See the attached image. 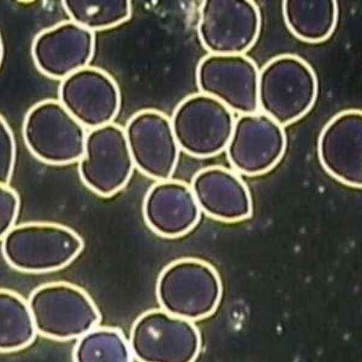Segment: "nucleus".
Instances as JSON below:
<instances>
[{
  "instance_id": "obj_1",
  "label": "nucleus",
  "mask_w": 362,
  "mask_h": 362,
  "mask_svg": "<svg viewBox=\"0 0 362 362\" xmlns=\"http://www.w3.org/2000/svg\"><path fill=\"white\" fill-rule=\"evenodd\" d=\"M317 92L314 70L294 54L278 55L259 71V110L282 127L305 116L314 105Z\"/></svg>"
},
{
  "instance_id": "obj_2",
  "label": "nucleus",
  "mask_w": 362,
  "mask_h": 362,
  "mask_svg": "<svg viewBox=\"0 0 362 362\" xmlns=\"http://www.w3.org/2000/svg\"><path fill=\"white\" fill-rule=\"evenodd\" d=\"M1 253L13 269L30 274L61 269L82 252L84 243L73 229L47 222L14 226L1 240Z\"/></svg>"
},
{
  "instance_id": "obj_3",
  "label": "nucleus",
  "mask_w": 362,
  "mask_h": 362,
  "mask_svg": "<svg viewBox=\"0 0 362 362\" xmlns=\"http://www.w3.org/2000/svg\"><path fill=\"white\" fill-rule=\"evenodd\" d=\"M156 293L162 310L192 322L205 318L216 310L221 298L222 284L211 264L184 257L162 269Z\"/></svg>"
},
{
  "instance_id": "obj_4",
  "label": "nucleus",
  "mask_w": 362,
  "mask_h": 362,
  "mask_svg": "<svg viewBox=\"0 0 362 362\" xmlns=\"http://www.w3.org/2000/svg\"><path fill=\"white\" fill-rule=\"evenodd\" d=\"M36 331L57 340L80 338L96 327L100 313L88 294L67 282L35 288L28 303Z\"/></svg>"
},
{
  "instance_id": "obj_5",
  "label": "nucleus",
  "mask_w": 362,
  "mask_h": 362,
  "mask_svg": "<svg viewBox=\"0 0 362 362\" xmlns=\"http://www.w3.org/2000/svg\"><path fill=\"white\" fill-rule=\"evenodd\" d=\"M22 133L30 152L45 163L67 165L83 156L85 127L59 100L47 99L31 107L24 117Z\"/></svg>"
},
{
  "instance_id": "obj_6",
  "label": "nucleus",
  "mask_w": 362,
  "mask_h": 362,
  "mask_svg": "<svg viewBox=\"0 0 362 362\" xmlns=\"http://www.w3.org/2000/svg\"><path fill=\"white\" fill-rule=\"evenodd\" d=\"M170 119L180 149L199 158L226 150L235 122L233 112L225 105L202 93L180 102Z\"/></svg>"
},
{
  "instance_id": "obj_7",
  "label": "nucleus",
  "mask_w": 362,
  "mask_h": 362,
  "mask_svg": "<svg viewBox=\"0 0 362 362\" xmlns=\"http://www.w3.org/2000/svg\"><path fill=\"white\" fill-rule=\"evenodd\" d=\"M129 344L139 362H194L201 338L191 321L151 310L134 321Z\"/></svg>"
},
{
  "instance_id": "obj_8",
  "label": "nucleus",
  "mask_w": 362,
  "mask_h": 362,
  "mask_svg": "<svg viewBox=\"0 0 362 362\" xmlns=\"http://www.w3.org/2000/svg\"><path fill=\"white\" fill-rule=\"evenodd\" d=\"M134 168L124 129L110 123L86 133L78 171L82 182L93 192L103 197L113 196L127 185Z\"/></svg>"
},
{
  "instance_id": "obj_9",
  "label": "nucleus",
  "mask_w": 362,
  "mask_h": 362,
  "mask_svg": "<svg viewBox=\"0 0 362 362\" xmlns=\"http://www.w3.org/2000/svg\"><path fill=\"white\" fill-rule=\"evenodd\" d=\"M259 10L252 1L206 0L199 8L198 35L214 54H243L261 30Z\"/></svg>"
},
{
  "instance_id": "obj_10",
  "label": "nucleus",
  "mask_w": 362,
  "mask_h": 362,
  "mask_svg": "<svg viewBox=\"0 0 362 362\" xmlns=\"http://www.w3.org/2000/svg\"><path fill=\"white\" fill-rule=\"evenodd\" d=\"M286 148L284 127L262 112H257L235 119L225 151L234 170L257 176L273 169L281 160Z\"/></svg>"
},
{
  "instance_id": "obj_11",
  "label": "nucleus",
  "mask_w": 362,
  "mask_h": 362,
  "mask_svg": "<svg viewBox=\"0 0 362 362\" xmlns=\"http://www.w3.org/2000/svg\"><path fill=\"white\" fill-rule=\"evenodd\" d=\"M259 70L244 54H209L199 62L196 81L202 93L211 96L233 112H257Z\"/></svg>"
},
{
  "instance_id": "obj_12",
  "label": "nucleus",
  "mask_w": 362,
  "mask_h": 362,
  "mask_svg": "<svg viewBox=\"0 0 362 362\" xmlns=\"http://www.w3.org/2000/svg\"><path fill=\"white\" fill-rule=\"evenodd\" d=\"M124 130L134 166L157 181L170 179L180 150L170 119L159 111L144 110L134 114Z\"/></svg>"
},
{
  "instance_id": "obj_13",
  "label": "nucleus",
  "mask_w": 362,
  "mask_h": 362,
  "mask_svg": "<svg viewBox=\"0 0 362 362\" xmlns=\"http://www.w3.org/2000/svg\"><path fill=\"white\" fill-rule=\"evenodd\" d=\"M59 101L84 127L112 123L120 107V93L114 79L104 71L86 66L63 80Z\"/></svg>"
},
{
  "instance_id": "obj_14",
  "label": "nucleus",
  "mask_w": 362,
  "mask_h": 362,
  "mask_svg": "<svg viewBox=\"0 0 362 362\" xmlns=\"http://www.w3.org/2000/svg\"><path fill=\"white\" fill-rule=\"evenodd\" d=\"M317 156L324 170L343 185L362 186V115L346 110L334 116L322 129Z\"/></svg>"
},
{
  "instance_id": "obj_15",
  "label": "nucleus",
  "mask_w": 362,
  "mask_h": 362,
  "mask_svg": "<svg viewBox=\"0 0 362 362\" xmlns=\"http://www.w3.org/2000/svg\"><path fill=\"white\" fill-rule=\"evenodd\" d=\"M94 49L93 33L70 20L37 33L31 45V55L41 73L63 80L88 66Z\"/></svg>"
},
{
  "instance_id": "obj_16",
  "label": "nucleus",
  "mask_w": 362,
  "mask_h": 362,
  "mask_svg": "<svg viewBox=\"0 0 362 362\" xmlns=\"http://www.w3.org/2000/svg\"><path fill=\"white\" fill-rule=\"evenodd\" d=\"M142 214L148 227L166 238L186 235L201 216L190 186L171 178L157 181L149 187L143 200Z\"/></svg>"
},
{
  "instance_id": "obj_17",
  "label": "nucleus",
  "mask_w": 362,
  "mask_h": 362,
  "mask_svg": "<svg viewBox=\"0 0 362 362\" xmlns=\"http://www.w3.org/2000/svg\"><path fill=\"white\" fill-rule=\"evenodd\" d=\"M190 188L201 212L226 223L246 220L252 214V201L245 182L233 170L209 166L192 177Z\"/></svg>"
},
{
  "instance_id": "obj_18",
  "label": "nucleus",
  "mask_w": 362,
  "mask_h": 362,
  "mask_svg": "<svg viewBox=\"0 0 362 362\" xmlns=\"http://www.w3.org/2000/svg\"><path fill=\"white\" fill-rule=\"evenodd\" d=\"M338 5L334 0H286L282 14L290 32L299 40L317 43L328 39L338 21Z\"/></svg>"
},
{
  "instance_id": "obj_19",
  "label": "nucleus",
  "mask_w": 362,
  "mask_h": 362,
  "mask_svg": "<svg viewBox=\"0 0 362 362\" xmlns=\"http://www.w3.org/2000/svg\"><path fill=\"white\" fill-rule=\"evenodd\" d=\"M35 332L28 303L18 294L0 288V351H14L28 346Z\"/></svg>"
},
{
  "instance_id": "obj_20",
  "label": "nucleus",
  "mask_w": 362,
  "mask_h": 362,
  "mask_svg": "<svg viewBox=\"0 0 362 362\" xmlns=\"http://www.w3.org/2000/svg\"><path fill=\"white\" fill-rule=\"evenodd\" d=\"M74 362H133V355L124 334L112 327H94L78 340Z\"/></svg>"
},
{
  "instance_id": "obj_21",
  "label": "nucleus",
  "mask_w": 362,
  "mask_h": 362,
  "mask_svg": "<svg viewBox=\"0 0 362 362\" xmlns=\"http://www.w3.org/2000/svg\"><path fill=\"white\" fill-rule=\"evenodd\" d=\"M62 7L71 21L93 33L119 25L131 16L129 1L65 0Z\"/></svg>"
},
{
  "instance_id": "obj_22",
  "label": "nucleus",
  "mask_w": 362,
  "mask_h": 362,
  "mask_svg": "<svg viewBox=\"0 0 362 362\" xmlns=\"http://www.w3.org/2000/svg\"><path fill=\"white\" fill-rule=\"evenodd\" d=\"M16 148L13 132L0 115V185H8L16 162Z\"/></svg>"
},
{
  "instance_id": "obj_23",
  "label": "nucleus",
  "mask_w": 362,
  "mask_h": 362,
  "mask_svg": "<svg viewBox=\"0 0 362 362\" xmlns=\"http://www.w3.org/2000/svg\"><path fill=\"white\" fill-rule=\"evenodd\" d=\"M20 209V199L15 190L0 185V240L15 226Z\"/></svg>"
},
{
  "instance_id": "obj_24",
  "label": "nucleus",
  "mask_w": 362,
  "mask_h": 362,
  "mask_svg": "<svg viewBox=\"0 0 362 362\" xmlns=\"http://www.w3.org/2000/svg\"><path fill=\"white\" fill-rule=\"evenodd\" d=\"M3 56H4V46H3L2 39H1V37L0 35V66L2 62Z\"/></svg>"
}]
</instances>
